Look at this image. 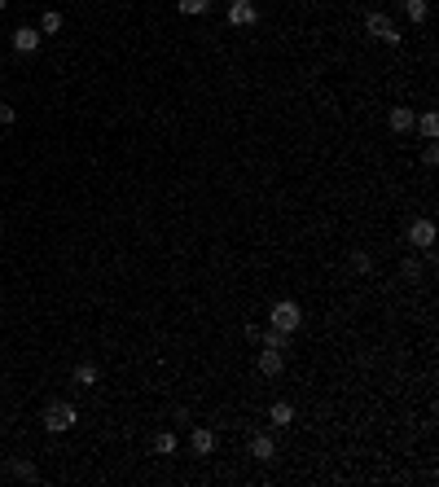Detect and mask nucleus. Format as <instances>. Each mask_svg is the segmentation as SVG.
<instances>
[{
    "label": "nucleus",
    "instance_id": "a211bd4d",
    "mask_svg": "<svg viewBox=\"0 0 439 487\" xmlns=\"http://www.w3.org/2000/svg\"><path fill=\"white\" fill-rule=\"evenodd\" d=\"M405 14H409V22H426L431 5H426V0H405Z\"/></svg>",
    "mask_w": 439,
    "mask_h": 487
},
{
    "label": "nucleus",
    "instance_id": "ddd939ff",
    "mask_svg": "<svg viewBox=\"0 0 439 487\" xmlns=\"http://www.w3.org/2000/svg\"><path fill=\"white\" fill-rule=\"evenodd\" d=\"M347 264H351L356 277H369V272H374V255H369V251H351Z\"/></svg>",
    "mask_w": 439,
    "mask_h": 487
},
{
    "label": "nucleus",
    "instance_id": "20e7f679",
    "mask_svg": "<svg viewBox=\"0 0 439 487\" xmlns=\"http://www.w3.org/2000/svg\"><path fill=\"white\" fill-rule=\"evenodd\" d=\"M409 246L431 251V246H435V224H431V220H413V224H409Z\"/></svg>",
    "mask_w": 439,
    "mask_h": 487
},
{
    "label": "nucleus",
    "instance_id": "aec40b11",
    "mask_svg": "<svg viewBox=\"0 0 439 487\" xmlns=\"http://www.w3.org/2000/svg\"><path fill=\"white\" fill-rule=\"evenodd\" d=\"M9 470H14V479H35V466H31V461H14V466H9Z\"/></svg>",
    "mask_w": 439,
    "mask_h": 487
},
{
    "label": "nucleus",
    "instance_id": "f257e3e1",
    "mask_svg": "<svg viewBox=\"0 0 439 487\" xmlns=\"http://www.w3.org/2000/svg\"><path fill=\"white\" fill-rule=\"evenodd\" d=\"M268 325H272V329H281V334H294V329L303 325V312H299V303H290V299L272 303V316H268Z\"/></svg>",
    "mask_w": 439,
    "mask_h": 487
},
{
    "label": "nucleus",
    "instance_id": "6ab92c4d",
    "mask_svg": "<svg viewBox=\"0 0 439 487\" xmlns=\"http://www.w3.org/2000/svg\"><path fill=\"white\" fill-rule=\"evenodd\" d=\"M207 5H211V0H176V9H181V14H189V18H194V14H207Z\"/></svg>",
    "mask_w": 439,
    "mask_h": 487
},
{
    "label": "nucleus",
    "instance_id": "412c9836",
    "mask_svg": "<svg viewBox=\"0 0 439 487\" xmlns=\"http://www.w3.org/2000/svg\"><path fill=\"white\" fill-rule=\"evenodd\" d=\"M400 268H405V277H409V281H418V277H422V264H418V259H413V255H409V259H405V264H400Z\"/></svg>",
    "mask_w": 439,
    "mask_h": 487
},
{
    "label": "nucleus",
    "instance_id": "4468645a",
    "mask_svg": "<svg viewBox=\"0 0 439 487\" xmlns=\"http://www.w3.org/2000/svg\"><path fill=\"white\" fill-rule=\"evenodd\" d=\"M413 127H418L426 141H435V136H439V114H422V118H413Z\"/></svg>",
    "mask_w": 439,
    "mask_h": 487
},
{
    "label": "nucleus",
    "instance_id": "dca6fc26",
    "mask_svg": "<svg viewBox=\"0 0 439 487\" xmlns=\"http://www.w3.org/2000/svg\"><path fill=\"white\" fill-rule=\"evenodd\" d=\"M62 31V14L57 9H44V18H40V35H57Z\"/></svg>",
    "mask_w": 439,
    "mask_h": 487
},
{
    "label": "nucleus",
    "instance_id": "6e6552de",
    "mask_svg": "<svg viewBox=\"0 0 439 487\" xmlns=\"http://www.w3.org/2000/svg\"><path fill=\"white\" fill-rule=\"evenodd\" d=\"M413 114L409 105H391V114H387V123H391V132H413Z\"/></svg>",
    "mask_w": 439,
    "mask_h": 487
},
{
    "label": "nucleus",
    "instance_id": "393cba45",
    "mask_svg": "<svg viewBox=\"0 0 439 487\" xmlns=\"http://www.w3.org/2000/svg\"><path fill=\"white\" fill-rule=\"evenodd\" d=\"M251 5H255V0H251Z\"/></svg>",
    "mask_w": 439,
    "mask_h": 487
},
{
    "label": "nucleus",
    "instance_id": "1a4fd4ad",
    "mask_svg": "<svg viewBox=\"0 0 439 487\" xmlns=\"http://www.w3.org/2000/svg\"><path fill=\"white\" fill-rule=\"evenodd\" d=\"M189 444H194V453H198V457H211V453H216V431L198 426V431L189 435Z\"/></svg>",
    "mask_w": 439,
    "mask_h": 487
},
{
    "label": "nucleus",
    "instance_id": "423d86ee",
    "mask_svg": "<svg viewBox=\"0 0 439 487\" xmlns=\"http://www.w3.org/2000/svg\"><path fill=\"white\" fill-rule=\"evenodd\" d=\"M40 40H44L40 27H18L14 31V53H35V49H40Z\"/></svg>",
    "mask_w": 439,
    "mask_h": 487
},
{
    "label": "nucleus",
    "instance_id": "0eeeda50",
    "mask_svg": "<svg viewBox=\"0 0 439 487\" xmlns=\"http://www.w3.org/2000/svg\"><path fill=\"white\" fill-rule=\"evenodd\" d=\"M281 369H286V355H281V351H272V347L259 351V373H264V377H277Z\"/></svg>",
    "mask_w": 439,
    "mask_h": 487
},
{
    "label": "nucleus",
    "instance_id": "39448f33",
    "mask_svg": "<svg viewBox=\"0 0 439 487\" xmlns=\"http://www.w3.org/2000/svg\"><path fill=\"white\" fill-rule=\"evenodd\" d=\"M229 22H233V27H255L259 9L251 5V0H233V5H229Z\"/></svg>",
    "mask_w": 439,
    "mask_h": 487
},
{
    "label": "nucleus",
    "instance_id": "b1692460",
    "mask_svg": "<svg viewBox=\"0 0 439 487\" xmlns=\"http://www.w3.org/2000/svg\"><path fill=\"white\" fill-rule=\"evenodd\" d=\"M5 5H9V0H0V9H5Z\"/></svg>",
    "mask_w": 439,
    "mask_h": 487
},
{
    "label": "nucleus",
    "instance_id": "7ed1b4c3",
    "mask_svg": "<svg viewBox=\"0 0 439 487\" xmlns=\"http://www.w3.org/2000/svg\"><path fill=\"white\" fill-rule=\"evenodd\" d=\"M365 31H369V35H378L382 44H400V40H405V35H400L396 27H391V18L382 14V9H374V14L365 18Z\"/></svg>",
    "mask_w": 439,
    "mask_h": 487
},
{
    "label": "nucleus",
    "instance_id": "9b49d317",
    "mask_svg": "<svg viewBox=\"0 0 439 487\" xmlns=\"http://www.w3.org/2000/svg\"><path fill=\"white\" fill-rule=\"evenodd\" d=\"M268 422L277 426V431H281V426H290V422H294V404L277 400V404H272V408H268Z\"/></svg>",
    "mask_w": 439,
    "mask_h": 487
},
{
    "label": "nucleus",
    "instance_id": "2eb2a0df",
    "mask_svg": "<svg viewBox=\"0 0 439 487\" xmlns=\"http://www.w3.org/2000/svg\"><path fill=\"white\" fill-rule=\"evenodd\" d=\"M154 453H159V457H172V453H176V435H172V431H159V435H154Z\"/></svg>",
    "mask_w": 439,
    "mask_h": 487
},
{
    "label": "nucleus",
    "instance_id": "f8f14e48",
    "mask_svg": "<svg viewBox=\"0 0 439 487\" xmlns=\"http://www.w3.org/2000/svg\"><path fill=\"white\" fill-rule=\"evenodd\" d=\"M259 338H264V347H272V351H286L290 347V334H281V329H259Z\"/></svg>",
    "mask_w": 439,
    "mask_h": 487
},
{
    "label": "nucleus",
    "instance_id": "f03ea898",
    "mask_svg": "<svg viewBox=\"0 0 439 487\" xmlns=\"http://www.w3.org/2000/svg\"><path fill=\"white\" fill-rule=\"evenodd\" d=\"M75 426V404H66V400H53L49 408H44V431L49 435H62Z\"/></svg>",
    "mask_w": 439,
    "mask_h": 487
},
{
    "label": "nucleus",
    "instance_id": "5701e85b",
    "mask_svg": "<svg viewBox=\"0 0 439 487\" xmlns=\"http://www.w3.org/2000/svg\"><path fill=\"white\" fill-rule=\"evenodd\" d=\"M422 163H426V167H435V163H439V149L426 145V149H422Z\"/></svg>",
    "mask_w": 439,
    "mask_h": 487
},
{
    "label": "nucleus",
    "instance_id": "4be33fe9",
    "mask_svg": "<svg viewBox=\"0 0 439 487\" xmlns=\"http://www.w3.org/2000/svg\"><path fill=\"white\" fill-rule=\"evenodd\" d=\"M14 118H18V110H14V105H9V101H0V123L9 127V123H14Z\"/></svg>",
    "mask_w": 439,
    "mask_h": 487
},
{
    "label": "nucleus",
    "instance_id": "9d476101",
    "mask_svg": "<svg viewBox=\"0 0 439 487\" xmlns=\"http://www.w3.org/2000/svg\"><path fill=\"white\" fill-rule=\"evenodd\" d=\"M251 457L264 461V466L277 457V444H272V435H251Z\"/></svg>",
    "mask_w": 439,
    "mask_h": 487
},
{
    "label": "nucleus",
    "instance_id": "f3484780",
    "mask_svg": "<svg viewBox=\"0 0 439 487\" xmlns=\"http://www.w3.org/2000/svg\"><path fill=\"white\" fill-rule=\"evenodd\" d=\"M75 386H97V364H75Z\"/></svg>",
    "mask_w": 439,
    "mask_h": 487
}]
</instances>
